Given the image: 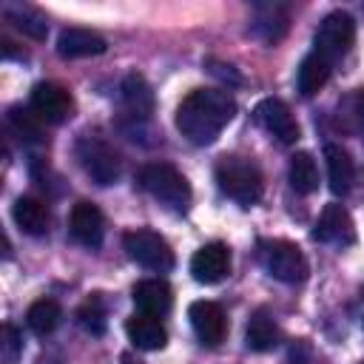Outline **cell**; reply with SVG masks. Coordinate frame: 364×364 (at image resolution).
<instances>
[{
	"label": "cell",
	"mask_w": 364,
	"mask_h": 364,
	"mask_svg": "<svg viewBox=\"0 0 364 364\" xmlns=\"http://www.w3.org/2000/svg\"><path fill=\"white\" fill-rule=\"evenodd\" d=\"M353 40H355V20L347 11H330L313 37V46H316L313 51L333 65L353 48Z\"/></svg>",
	"instance_id": "6"
},
{
	"label": "cell",
	"mask_w": 364,
	"mask_h": 364,
	"mask_svg": "<svg viewBox=\"0 0 364 364\" xmlns=\"http://www.w3.org/2000/svg\"><path fill=\"white\" fill-rule=\"evenodd\" d=\"M330 63L324 57H318L316 51H310L301 63H299V71H296V88L301 97H313L324 88V82L330 80Z\"/></svg>",
	"instance_id": "22"
},
{
	"label": "cell",
	"mask_w": 364,
	"mask_h": 364,
	"mask_svg": "<svg viewBox=\"0 0 364 364\" xmlns=\"http://www.w3.org/2000/svg\"><path fill=\"white\" fill-rule=\"evenodd\" d=\"M139 185L168 210H185L191 205V185L171 162H148L139 171Z\"/></svg>",
	"instance_id": "3"
},
{
	"label": "cell",
	"mask_w": 364,
	"mask_h": 364,
	"mask_svg": "<svg viewBox=\"0 0 364 364\" xmlns=\"http://www.w3.org/2000/svg\"><path fill=\"white\" fill-rule=\"evenodd\" d=\"M253 119H256L270 136H276V139L284 142V145H293V142L299 139V122H296V117L290 114L287 102H282V100H276V97H264V100L253 108Z\"/></svg>",
	"instance_id": "9"
},
{
	"label": "cell",
	"mask_w": 364,
	"mask_h": 364,
	"mask_svg": "<svg viewBox=\"0 0 364 364\" xmlns=\"http://www.w3.org/2000/svg\"><path fill=\"white\" fill-rule=\"evenodd\" d=\"M122 245H125L128 256L136 264H142V267H148L154 273H165V270L173 267V250H171V245L165 242V236H159L151 228H134V230H128L122 236Z\"/></svg>",
	"instance_id": "5"
},
{
	"label": "cell",
	"mask_w": 364,
	"mask_h": 364,
	"mask_svg": "<svg viewBox=\"0 0 364 364\" xmlns=\"http://www.w3.org/2000/svg\"><path fill=\"white\" fill-rule=\"evenodd\" d=\"M108 46L105 40L91 31V28H63L60 37H57V54L65 57V60H74V57H94V54H102Z\"/></svg>",
	"instance_id": "15"
},
{
	"label": "cell",
	"mask_w": 364,
	"mask_h": 364,
	"mask_svg": "<svg viewBox=\"0 0 364 364\" xmlns=\"http://www.w3.org/2000/svg\"><path fill=\"white\" fill-rule=\"evenodd\" d=\"M68 230H71V236L82 247H100L102 245V236H105L102 210L94 202H85V199L77 202L71 208V216H68Z\"/></svg>",
	"instance_id": "13"
},
{
	"label": "cell",
	"mask_w": 364,
	"mask_h": 364,
	"mask_svg": "<svg viewBox=\"0 0 364 364\" xmlns=\"http://www.w3.org/2000/svg\"><path fill=\"white\" fill-rule=\"evenodd\" d=\"M216 182H219V191L239 205L259 202V196L264 191L262 171L247 156H222L216 165Z\"/></svg>",
	"instance_id": "2"
},
{
	"label": "cell",
	"mask_w": 364,
	"mask_h": 364,
	"mask_svg": "<svg viewBox=\"0 0 364 364\" xmlns=\"http://www.w3.org/2000/svg\"><path fill=\"white\" fill-rule=\"evenodd\" d=\"M236 117V100L219 88H196L176 108V128L193 145H210Z\"/></svg>",
	"instance_id": "1"
},
{
	"label": "cell",
	"mask_w": 364,
	"mask_h": 364,
	"mask_svg": "<svg viewBox=\"0 0 364 364\" xmlns=\"http://www.w3.org/2000/svg\"><path fill=\"white\" fill-rule=\"evenodd\" d=\"M131 299L134 304L139 307V313H148V316H165L173 304V293H171V284L162 282V279H142L134 284L131 290Z\"/></svg>",
	"instance_id": "14"
},
{
	"label": "cell",
	"mask_w": 364,
	"mask_h": 364,
	"mask_svg": "<svg viewBox=\"0 0 364 364\" xmlns=\"http://www.w3.org/2000/svg\"><path fill=\"white\" fill-rule=\"evenodd\" d=\"M40 122H43V119H40L34 111H26V108H20V105L9 108V114H6L9 131H11L20 142H28V145H40V142H43V128H40Z\"/></svg>",
	"instance_id": "24"
},
{
	"label": "cell",
	"mask_w": 364,
	"mask_h": 364,
	"mask_svg": "<svg viewBox=\"0 0 364 364\" xmlns=\"http://www.w3.org/2000/svg\"><path fill=\"white\" fill-rule=\"evenodd\" d=\"M259 259H262V267L284 284H299L310 273V264H307L301 247L287 239H262Z\"/></svg>",
	"instance_id": "4"
},
{
	"label": "cell",
	"mask_w": 364,
	"mask_h": 364,
	"mask_svg": "<svg viewBox=\"0 0 364 364\" xmlns=\"http://www.w3.org/2000/svg\"><path fill=\"white\" fill-rule=\"evenodd\" d=\"M230 273V250L225 242H208L191 256V276L199 284H216Z\"/></svg>",
	"instance_id": "11"
},
{
	"label": "cell",
	"mask_w": 364,
	"mask_h": 364,
	"mask_svg": "<svg viewBox=\"0 0 364 364\" xmlns=\"http://www.w3.org/2000/svg\"><path fill=\"white\" fill-rule=\"evenodd\" d=\"M11 216L17 222V228L28 236H43L51 225V213H48V205L34 199V196H20L11 208Z\"/></svg>",
	"instance_id": "18"
},
{
	"label": "cell",
	"mask_w": 364,
	"mask_h": 364,
	"mask_svg": "<svg viewBox=\"0 0 364 364\" xmlns=\"http://www.w3.org/2000/svg\"><path fill=\"white\" fill-rule=\"evenodd\" d=\"M3 14H6V20H9L17 31H23L26 37H31V40H46L48 23H46V17H43L37 9H31V6H9Z\"/></svg>",
	"instance_id": "25"
},
{
	"label": "cell",
	"mask_w": 364,
	"mask_h": 364,
	"mask_svg": "<svg viewBox=\"0 0 364 364\" xmlns=\"http://www.w3.org/2000/svg\"><path fill=\"white\" fill-rule=\"evenodd\" d=\"M287 179L293 185L296 193H313L318 188V168H316V159L307 154V151H299L290 156V168H287Z\"/></svg>",
	"instance_id": "23"
},
{
	"label": "cell",
	"mask_w": 364,
	"mask_h": 364,
	"mask_svg": "<svg viewBox=\"0 0 364 364\" xmlns=\"http://www.w3.org/2000/svg\"><path fill=\"white\" fill-rule=\"evenodd\" d=\"M77 318H80V324H82L91 336H102V333H105V310H102V304H100L97 299H88V301L77 310Z\"/></svg>",
	"instance_id": "28"
},
{
	"label": "cell",
	"mask_w": 364,
	"mask_h": 364,
	"mask_svg": "<svg viewBox=\"0 0 364 364\" xmlns=\"http://www.w3.org/2000/svg\"><path fill=\"white\" fill-rule=\"evenodd\" d=\"M324 162H327V182H330V191L333 193H347L353 188V179H355V165L350 159V154L341 148V145H324Z\"/></svg>",
	"instance_id": "19"
},
{
	"label": "cell",
	"mask_w": 364,
	"mask_h": 364,
	"mask_svg": "<svg viewBox=\"0 0 364 364\" xmlns=\"http://www.w3.org/2000/svg\"><path fill=\"white\" fill-rule=\"evenodd\" d=\"M60 318H63V307H60L54 299H40V301H34V304L28 307V313H26L28 330L37 333V336L54 333L57 324H60Z\"/></svg>",
	"instance_id": "26"
},
{
	"label": "cell",
	"mask_w": 364,
	"mask_h": 364,
	"mask_svg": "<svg viewBox=\"0 0 364 364\" xmlns=\"http://www.w3.org/2000/svg\"><path fill=\"white\" fill-rule=\"evenodd\" d=\"M28 105L43 122H51V125L65 122L74 111V100H71L68 88H63L60 82H37L31 88Z\"/></svg>",
	"instance_id": "8"
},
{
	"label": "cell",
	"mask_w": 364,
	"mask_h": 364,
	"mask_svg": "<svg viewBox=\"0 0 364 364\" xmlns=\"http://www.w3.org/2000/svg\"><path fill=\"white\" fill-rule=\"evenodd\" d=\"M245 344L247 350H256V353H267L279 344V327L264 307L250 313L247 327H245Z\"/></svg>",
	"instance_id": "20"
},
{
	"label": "cell",
	"mask_w": 364,
	"mask_h": 364,
	"mask_svg": "<svg viewBox=\"0 0 364 364\" xmlns=\"http://www.w3.org/2000/svg\"><path fill=\"white\" fill-rule=\"evenodd\" d=\"M77 159H80L82 171L97 185H114L119 179V168H122L119 165V156L100 136H80V142H77Z\"/></svg>",
	"instance_id": "7"
},
{
	"label": "cell",
	"mask_w": 364,
	"mask_h": 364,
	"mask_svg": "<svg viewBox=\"0 0 364 364\" xmlns=\"http://www.w3.org/2000/svg\"><path fill=\"white\" fill-rule=\"evenodd\" d=\"M122 364H139V361H134V355H122Z\"/></svg>",
	"instance_id": "31"
},
{
	"label": "cell",
	"mask_w": 364,
	"mask_h": 364,
	"mask_svg": "<svg viewBox=\"0 0 364 364\" xmlns=\"http://www.w3.org/2000/svg\"><path fill=\"white\" fill-rule=\"evenodd\" d=\"M119 100H122L125 111L131 114V119H148L154 114V91H151L148 80L136 71L125 74V80L119 85Z\"/></svg>",
	"instance_id": "16"
},
{
	"label": "cell",
	"mask_w": 364,
	"mask_h": 364,
	"mask_svg": "<svg viewBox=\"0 0 364 364\" xmlns=\"http://www.w3.org/2000/svg\"><path fill=\"white\" fill-rule=\"evenodd\" d=\"M20 355H23V336L11 321H6L0 327V361L3 364H17Z\"/></svg>",
	"instance_id": "27"
},
{
	"label": "cell",
	"mask_w": 364,
	"mask_h": 364,
	"mask_svg": "<svg viewBox=\"0 0 364 364\" xmlns=\"http://www.w3.org/2000/svg\"><path fill=\"white\" fill-rule=\"evenodd\" d=\"M125 333H128V338L136 350H162L165 341H168L165 324L156 316H148V313H134L125 321Z\"/></svg>",
	"instance_id": "17"
},
{
	"label": "cell",
	"mask_w": 364,
	"mask_h": 364,
	"mask_svg": "<svg viewBox=\"0 0 364 364\" xmlns=\"http://www.w3.org/2000/svg\"><path fill=\"white\" fill-rule=\"evenodd\" d=\"M341 111H347V117L355 119V128H364V88H358L355 94H350L341 102Z\"/></svg>",
	"instance_id": "30"
},
{
	"label": "cell",
	"mask_w": 364,
	"mask_h": 364,
	"mask_svg": "<svg viewBox=\"0 0 364 364\" xmlns=\"http://www.w3.org/2000/svg\"><path fill=\"white\" fill-rule=\"evenodd\" d=\"M188 318H191V327H193L196 338L205 347H219L222 344V338L228 333V321H225V313L216 301H208V299L191 301Z\"/></svg>",
	"instance_id": "10"
},
{
	"label": "cell",
	"mask_w": 364,
	"mask_h": 364,
	"mask_svg": "<svg viewBox=\"0 0 364 364\" xmlns=\"http://www.w3.org/2000/svg\"><path fill=\"white\" fill-rule=\"evenodd\" d=\"M205 68L216 77V80H222V82H228V85H245V77L230 65V63H222V60H205Z\"/></svg>",
	"instance_id": "29"
},
{
	"label": "cell",
	"mask_w": 364,
	"mask_h": 364,
	"mask_svg": "<svg viewBox=\"0 0 364 364\" xmlns=\"http://www.w3.org/2000/svg\"><path fill=\"white\" fill-rule=\"evenodd\" d=\"M313 239L324 242V245H350L355 239V228H353V216L344 205L330 202L324 205L316 228H313Z\"/></svg>",
	"instance_id": "12"
},
{
	"label": "cell",
	"mask_w": 364,
	"mask_h": 364,
	"mask_svg": "<svg viewBox=\"0 0 364 364\" xmlns=\"http://www.w3.org/2000/svg\"><path fill=\"white\" fill-rule=\"evenodd\" d=\"M287 20H290V17H287V9H284V6H279V3H264V6H256V14H253L250 28H253V34L262 37L264 43H276V40L284 37V31H287V26H290Z\"/></svg>",
	"instance_id": "21"
}]
</instances>
